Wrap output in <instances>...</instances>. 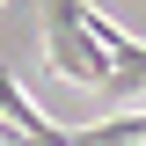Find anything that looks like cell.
I'll return each mask as SVG.
<instances>
[{"mask_svg": "<svg viewBox=\"0 0 146 146\" xmlns=\"http://www.w3.org/2000/svg\"><path fill=\"white\" fill-rule=\"evenodd\" d=\"M44 51H51V66L66 73V80H80V88H110V80H117L102 36L88 29V0H51V15H44Z\"/></svg>", "mask_w": 146, "mask_h": 146, "instance_id": "1", "label": "cell"}]
</instances>
